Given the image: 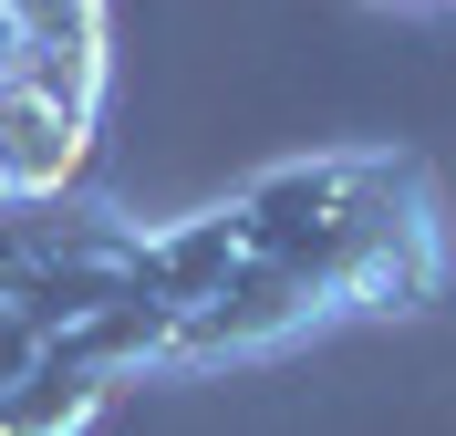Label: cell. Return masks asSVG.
Wrapping results in <instances>:
<instances>
[{
  "mask_svg": "<svg viewBox=\"0 0 456 436\" xmlns=\"http://www.w3.org/2000/svg\"><path fill=\"white\" fill-rule=\"evenodd\" d=\"M456 291V239L426 156L332 145L228 187L218 208L145 229L156 374H218L322 343L342 322H415Z\"/></svg>",
  "mask_w": 456,
  "mask_h": 436,
  "instance_id": "1",
  "label": "cell"
},
{
  "mask_svg": "<svg viewBox=\"0 0 456 436\" xmlns=\"http://www.w3.org/2000/svg\"><path fill=\"white\" fill-rule=\"evenodd\" d=\"M104 125V0H0V208L73 198Z\"/></svg>",
  "mask_w": 456,
  "mask_h": 436,
  "instance_id": "2",
  "label": "cell"
},
{
  "mask_svg": "<svg viewBox=\"0 0 456 436\" xmlns=\"http://www.w3.org/2000/svg\"><path fill=\"white\" fill-rule=\"evenodd\" d=\"M373 11H456V0H373Z\"/></svg>",
  "mask_w": 456,
  "mask_h": 436,
  "instance_id": "3",
  "label": "cell"
}]
</instances>
